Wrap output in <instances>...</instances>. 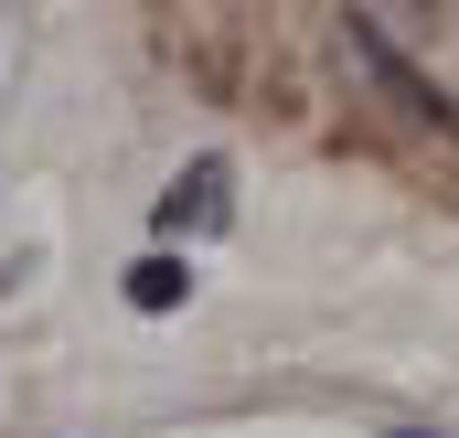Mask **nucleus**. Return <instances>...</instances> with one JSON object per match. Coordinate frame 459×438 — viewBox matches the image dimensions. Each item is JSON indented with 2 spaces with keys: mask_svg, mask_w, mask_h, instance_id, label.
<instances>
[{
  "mask_svg": "<svg viewBox=\"0 0 459 438\" xmlns=\"http://www.w3.org/2000/svg\"><path fill=\"white\" fill-rule=\"evenodd\" d=\"M342 43H352V65L385 86V108H395V118H417V128H459V108L417 75V65H406V54H395V43H385V22H374V11H342Z\"/></svg>",
  "mask_w": 459,
  "mask_h": 438,
  "instance_id": "obj_1",
  "label": "nucleus"
},
{
  "mask_svg": "<svg viewBox=\"0 0 459 438\" xmlns=\"http://www.w3.org/2000/svg\"><path fill=\"white\" fill-rule=\"evenodd\" d=\"M235 215V171L225 161H182V182L160 193V235H214Z\"/></svg>",
  "mask_w": 459,
  "mask_h": 438,
  "instance_id": "obj_2",
  "label": "nucleus"
},
{
  "mask_svg": "<svg viewBox=\"0 0 459 438\" xmlns=\"http://www.w3.org/2000/svg\"><path fill=\"white\" fill-rule=\"evenodd\" d=\"M182 300H193V257L150 246V257L128 267V311H150V321H160V311H182Z\"/></svg>",
  "mask_w": 459,
  "mask_h": 438,
  "instance_id": "obj_3",
  "label": "nucleus"
},
{
  "mask_svg": "<svg viewBox=\"0 0 459 438\" xmlns=\"http://www.w3.org/2000/svg\"><path fill=\"white\" fill-rule=\"evenodd\" d=\"M406 11H438V0H406Z\"/></svg>",
  "mask_w": 459,
  "mask_h": 438,
  "instance_id": "obj_4",
  "label": "nucleus"
},
{
  "mask_svg": "<svg viewBox=\"0 0 459 438\" xmlns=\"http://www.w3.org/2000/svg\"><path fill=\"white\" fill-rule=\"evenodd\" d=\"M406 438H428V428H406Z\"/></svg>",
  "mask_w": 459,
  "mask_h": 438,
  "instance_id": "obj_5",
  "label": "nucleus"
}]
</instances>
